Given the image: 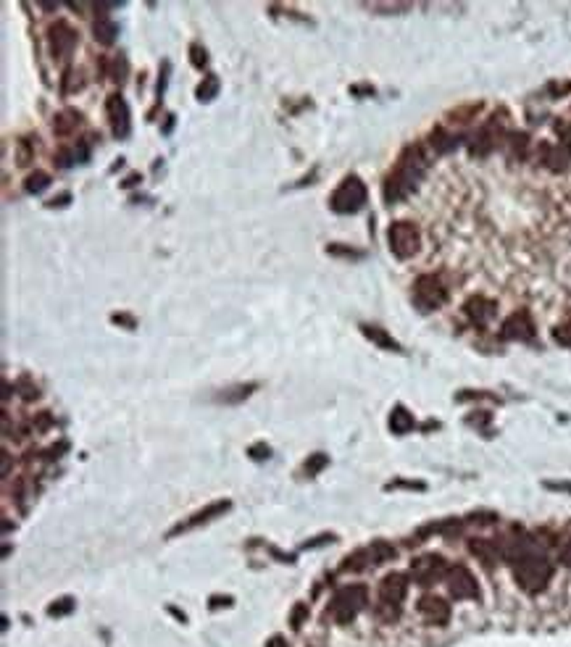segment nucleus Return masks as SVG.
I'll list each match as a JSON object with an SVG mask.
<instances>
[{"label": "nucleus", "instance_id": "17", "mask_svg": "<svg viewBox=\"0 0 571 647\" xmlns=\"http://www.w3.org/2000/svg\"><path fill=\"white\" fill-rule=\"evenodd\" d=\"M79 124H82V114L74 111V108H63L53 118V132L59 134V137H69L72 132H76Z\"/></svg>", "mask_w": 571, "mask_h": 647}, {"label": "nucleus", "instance_id": "22", "mask_svg": "<svg viewBox=\"0 0 571 647\" xmlns=\"http://www.w3.org/2000/svg\"><path fill=\"white\" fill-rule=\"evenodd\" d=\"M390 429H393L395 434H406V432L413 429V416H411L406 408L397 405L395 411H393V416H390Z\"/></svg>", "mask_w": 571, "mask_h": 647}, {"label": "nucleus", "instance_id": "40", "mask_svg": "<svg viewBox=\"0 0 571 647\" xmlns=\"http://www.w3.org/2000/svg\"><path fill=\"white\" fill-rule=\"evenodd\" d=\"M69 200H72V195H61V198H56V200H50L48 206L56 208V206H61V203H69Z\"/></svg>", "mask_w": 571, "mask_h": 647}, {"label": "nucleus", "instance_id": "5", "mask_svg": "<svg viewBox=\"0 0 571 647\" xmlns=\"http://www.w3.org/2000/svg\"><path fill=\"white\" fill-rule=\"evenodd\" d=\"M387 240H390V251L395 253L397 258H403V261L413 258L419 253V248H422V235H419V229L411 221H395L390 226Z\"/></svg>", "mask_w": 571, "mask_h": 647}, {"label": "nucleus", "instance_id": "23", "mask_svg": "<svg viewBox=\"0 0 571 647\" xmlns=\"http://www.w3.org/2000/svg\"><path fill=\"white\" fill-rule=\"evenodd\" d=\"M471 553L477 558H482L487 566H492V560L498 558V547L492 542H487V540H471Z\"/></svg>", "mask_w": 571, "mask_h": 647}, {"label": "nucleus", "instance_id": "12", "mask_svg": "<svg viewBox=\"0 0 571 647\" xmlns=\"http://www.w3.org/2000/svg\"><path fill=\"white\" fill-rule=\"evenodd\" d=\"M406 592H408V576L406 574H387L380 582V603L384 605H397L406 600Z\"/></svg>", "mask_w": 571, "mask_h": 647}, {"label": "nucleus", "instance_id": "25", "mask_svg": "<svg viewBox=\"0 0 571 647\" xmlns=\"http://www.w3.org/2000/svg\"><path fill=\"white\" fill-rule=\"evenodd\" d=\"M368 553H371V560L374 563H384V560H390V558H395V547L393 544H387V542H371L368 544Z\"/></svg>", "mask_w": 571, "mask_h": 647}, {"label": "nucleus", "instance_id": "30", "mask_svg": "<svg viewBox=\"0 0 571 647\" xmlns=\"http://www.w3.org/2000/svg\"><path fill=\"white\" fill-rule=\"evenodd\" d=\"M371 11H387V14H397V11H408V3H368Z\"/></svg>", "mask_w": 571, "mask_h": 647}, {"label": "nucleus", "instance_id": "27", "mask_svg": "<svg viewBox=\"0 0 571 647\" xmlns=\"http://www.w3.org/2000/svg\"><path fill=\"white\" fill-rule=\"evenodd\" d=\"M32 158H34V145H32V140H21V142H19V150H16V163H19V166H30Z\"/></svg>", "mask_w": 571, "mask_h": 647}, {"label": "nucleus", "instance_id": "33", "mask_svg": "<svg viewBox=\"0 0 571 647\" xmlns=\"http://www.w3.org/2000/svg\"><path fill=\"white\" fill-rule=\"evenodd\" d=\"M269 456H271V450L266 447L264 442H258V445H253V447H250V458H253V460H266Z\"/></svg>", "mask_w": 571, "mask_h": 647}, {"label": "nucleus", "instance_id": "35", "mask_svg": "<svg viewBox=\"0 0 571 647\" xmlns=\"http://www.w3.org/2000/svg\"><path fill=\"white\" fill-rule=\"evenodd\" d=\"M556 339L561 345H571V326H561L556 329Z\"/></svg>", "mask_w": 571, "mask_h": 647}, {"label": "nucleus", "instance_id": "16", "mask_svg": "<svg viewBox=\"0 0 571 647\" xmlns=\"http://www.w3.org/2000/svg\"><path fill=\"white\" fill-rule=\"evenodd\" d=\"M258 390V384L256 382H248V384H232V387H227V390H221V392H216V403H224V405H237V403H242V400H248L253 392Z\"/></svg>", "mask_w": 571, "mask_h": 647}, {"label": "nucleus", "instance_id": "24", "mask_svg": "<svg viewBox=\"0 0 571 647\" xmlns=\"http://www.w3.org/2000/svg\"><path fill=\"white\" fill-rule=\"evenodd\" d=\"M24 184H27V192H32V195H40L43 190H48V184H50V174L37 169L34 174H30V177H27V182H24Z\"/></svg>", "mask_w": 571, "mask_h": 647}, {"label": "nucleus", "instance_id": "2", "mask_svg": "<svg viewBox=\"0 0 571 647\" xmlns=\"http://www.w3.org/2000/svg\"><path fill=\"white\" fill-rule=\"evenodd\" d=\"M550 576H553L550 560L540 555V553H534V550H527L524 555H519V558L513 560V579L529 595L542 592V589L548 587Z\"/></svg>", "mask_w": 571, "mask_h": 647}, {"label": "nucleus", "instance_id": "11", "mask_svg": "<svg viewBox=\"0 0 571 647\" xmlns=\"http://www.w3.org/2000/svg\"><path fill=\"white\" fill-rule=\"evenodd\" d=\"M229 505H232L229 500H216V502H211V505H205L203 511L192 513L190 518H187V521L176 524L174 529L169 531V537L185 534V531H192V529H198V527H203V524H208V521H214V518H219L221 513H227V511H229Z\"/></svg>", "mask_w": 571, "mask_h": 647}, {"label": "nucleus", "instance_id": "39", "mask_svg": "<svg viewBox=\"0 0 571 647\" xmlns=\"http://www.w3.org/2000/svg\"><path fill=\"white\" fill-rule=\"evenodd\" d=\"M114 321H116V324H124V326H129V329L134 326L132 319H129V316H121V313H116V316H114Z\"/></svg>", "mask_w": 571, "mask_h": 647}, {"label": "nucleus", "instance_id": "1", "mask_svg": "<svg viewBox=\"0 0 571 647\" xmlns=\"http://www.w3.org/2000/svg\"><path fill=\"white\" fill-rule=\"evenodd\" d=\"M424 169H426V161H424V156H422V150H419V147H408V150L400 156L395 171L387 177L384 200H387V203H395L400 198H406V195L416 187V182L422 179Z\"/></svg>", "mask_w": 571, "mask_h": 647}, {"label": "nucleus", "instance_id": "36", "mask_svg": "<svg viewBox=\"0 0 571 647\" xmlns=\"http://www.w3.org/2000/svg\"><path fill=\"white\" fill-rule=\"evenodd\" d=\"M561 563H563L566 569H571V542L566 544L563 550H561Z\"/></svg>", "mask_w": 571, "mask_h": 647}, {"label": "nucleus", "instance_id": "6", "mask_svg": "<svg viewBox=\"0 0 571 647\" xmlns=\"http://www.w3.org/2000/svg\"><path fill=\"white\" fill-rule=\"evenodd\" d=\"M445 297H448V293H445L442 282H439L437 277H432V274L419 277L416 284H413V300H416V306L422 310L439 308V306L445 303Z\"/></svg>", "mask_w": 571, "mask_h": 647}, {"label": "nucleus", "instance_id": "32", "mask_svg": "<svg viewBox=\"0 0 571 647\" xmlns=\"http://www.w3.org/2000/svg\"><path fill=\"white\" fill-rule=\"evenodd\" d=\"M326 253H332V255H342V258H361V253L348 251V245H326Z\"/></svg>", "mask_w": 571, "mask_h": 647}, {"label": "nucleus", "instance_id": "8", "mask_svg": "<svg viewBox=\"0 0 571 647\" xmlns=\"http://www.w3.org/2000/svg\"><path fill=\"white\" fill-rule=\"evenodd\" d=\"M411 574L416 579V584L432 587L439 576L448 574V566H445V558H442V555L429 553V555H422V558H416L411 563Z\"/></svg>", "mask_w": 571, "mask_h": 647}, {"label": "nucleus", "instance_id": "31", "mask_svg": "<svg viewBox=\"0 0 571 647\" xmlns=\"http://www.w3.org/2000/svg\"><path fill=\"white\" fill-rule=\"evenodd\" d=\"M190 56H192V66H198V69H203L205 63H208V53H205L200 45H192Z\"/></svg>", "mask_w": 571, "mask_h": 647}, {"label": "nucleus", "instance_id": "10", "mask_svg": "<svg viewBox=\"0 0 571 647\" xmlns=\"http://www.w3.org/2000/svg\"><path fill=\"white\" fill-rule=\"evenodd\" d=\"M105 114H108V121H111V132H114V137H118V140L129 137L132 116H129V105H127V100H124L118 92H114V95L108 98V103H105Z\"/></svg>", "mask_w": 571, "mask_h": 647}, {"label": "nucleus", "instance_id": "14", "mask_svg": "<svg viewBox=\"0 0 571 647\" xmlns=\"http://www.w3.org/2000/svg\"><path fill=\"white\" fill-rule=\"evenodd\" d=\"M419 613H422L429 624L442 626V624H448V618H450V605L445 603L442 597H437V595H426V597L419 600Z\"/></svg>", "mask_w": 571, "mask_h": 647}, {"label": "nucleus", "instance_id": "29", "mask_svg": "<svg viewBox=\"0 0 571 647\" xmlns=\"http://www.w3.org/2000/svg\"><path fill=\"white\" fill-rule=\"evenodd\" d=\"M72 611H74L72 597H61V600H56V603L48 608V613H50V616H66V613H72Z\"/></svg>", "mask_w": 571, "mask_h": 647}, {"label": "nucleus", "instance_id": "28", "mask_svg": "<svg viewBox=\"0 0 571 647\" xmlns=\"http://www.w3.org/2000/svg\"><path fill=\"white\" fill-rule=\"evenodd\" d=\"M326 463H329V458L324 456V453H316V456H311L306 460V466H303V471H306L308 476H316L319 471L326 469Z\"/></svg>", "mask_w": 571, "mask_h": 647}, {"label": "nucleus", "instance_id": "38", "mask_svg": "<svg viewBox=\"0 0 571 647\" xmlns=\"http://www.w3.org/2000/svg\"><path fill=\"white\" fill-rule=\"evenodd\" d=\"M266 647H287V642H284V637H279V634H274L269 642H266Z\"/></svg>", "mask_w": 571, "mask_h": 647}, {"label": "nucleus", "instance_id": "3", "mask_svg": "<svg viewBox=\"0 0 571 647\" xmlns=\"http://www.w3.org/2000/svg\"><path fill=\"white\" fill-rule=\"evenodd\" d=\"M368 603V589L364 584H348V587L337 589L332 603H329V616L337 624H351L353 618L364 611Z\"/></svg>", "mask_w": 571, "mask_h": 647}, {"label": "nucleus", "instance_id": "4", "mask_svg": "<svg viewBox=\"0 0 571 647\" xmlns=\"http://www.w3.org/2000/svg\"><path fill=\"white\" fill-rule=\"evenodd\" d=\"M366 198H368L366 184L355 177V174H351V177L342 179L340 187L332 192L329 206H332L335 213H342V216H345V213H358L361 208L366 206Z\"/></svg>", "mask_w": 571, "mask_h": 647}, {"label": "nucleus", "instance_id": "18", "mask_svg": "<svg viewBox=\"0 0 571 647\" xmlns=\"http://www.w3.org/2000/svg\"><path fill=\"white\" fill-rule=\"evenodd\" d=\"M92 34H95V40L101 45H111L118 37V24L114 19H108V16H101L92 24Z\"/></svg>", "mask_w": 571, "mask_h": 647}, {"label": "nucleus", "instance_id": "37", "mask_svg": "<svg viewBox=\"0 0 571 647\" xmlns=\"http://www.w3.org/2000/svg\"><path fill=\"white\" fill-rule=\"evenodd\" d=\"M232 605V597H211V608H227Z\"/></svg>", "mask_w": 571, "mask_h": 647}, {"label": "nucleus", "instance_id": "34", "mask_svg": "<svg viewBox=\"0 0 571 647\" xmlns=\"http://www.w3.org/2000/svg\"><path fill=\"white\" fill-rule=\"evenodd\" d=\"M308 616V608L306 605H298L295 608V613H293V626L295 629H300V624H303V618Z\"/></svg>", "mask_w": 571, "mask_h": 647}, {"label": "nucleus", "instance_id": "13", "mask_svg": "<svg viewBox=\"0 0 571 647\" xmlns=\"http://www.w3.org/2000/svg\"><path fill=\"white\" fill-rule=\"evenodd\" d=\"M506 339H532L534 337V324H532V316L527 310H519L508 316L503 321V332H500Z\"/></svg>", "mask_w": 571, "mask_h": 647}, {"label": "nucleus", "instance_id": "20", "mask_svg": "<svg viewBox=\"0 0 571 647\" xmlns=\"http://www.w3.org/2000/svg\"><path fill=\"white\" fill-rule=\"evenodd\" d=\"M219 87H221L219 76H214V74H211V76H205L203 82L198 85L195 95H198V100H200V103H211V100L219 95Z\"/></svg>", "mask_w": 571, "mask_h": 647}, {"label": "nucleus", "instance_id": "7", "mask_svg": "<svg viewBox=\"0 0 571 647\" xmlns=\"http://www.w3.org/2000/svg\"><path fill=\"white\" fill-rule=\"evenodd\" d=\"M445 584H448V592L453 595L455 600H474L479 597V584L466 566H453L448 569L445 574Z\"/></svg>", "mask_w": 571, "mask_h": 647}, {"label": "nucleus", "instance_id": "21", "mask_svg": "<svg viewBox=\"0 0 571 647\" xmlns=\"http://www.w3.org/2000/svg\"><path fill=\"white\" fill-rule=\"evenodd\" d=\"M364 329V335H366L371 342H377L380 348H387V350H400V345H397L395 339L390 337L384 329H380V326H361Z\"/></svg>", "mask_w": 571, "mask_h": 647}, {"label": "nucleus", "instance_id": "15", "mask_svg": "<svg viewBox=\"0 0 571 647\" xmlns=\"http://www.w3.org/2000/svg\"><path fill=\"white\" fill-rule=\"evenodd\" d=\"M466 316H469L471 321L477 324V326H484V324L490 321L492 316H495V303L492 300H487V297H471L469 303H466Z\"/></svg>", "mask_w": 571, "mask_h": 647}, {"label": "nucleus", "instance_id": "9", "mask_svg": "<svg viewBox=\"0 0 571 647\" xmlns=\"http://www.w3.org/2000/svg\"><path fill=\"white\" fill-rule=\"evenodd\" d=\"M48 37H50V53H53V59H59V61L69 59L74 53V47H76V43H79V34L72 30L69 21H56V24H50Z\"/></svg>", "mask_w": 571, "mask_h": 647}, {"label": "nucleus", "instance_id": "26", "mask_svg": "<svg viewBox=\"0 0 571 647\" xmlns=\"http://www.w3.org/2000/svg\"><path fill=\"white\" fill-rule=\"evenodd\" d=\"M127 74H129L127 59H124V56H116V59L111 61V79L118 82V85H124V82H127Z\"/></svg>", "mask_w": 571, "mask_h": 647}, {"label": "nucleus", "instance_id": "19", "mask_svg": "<svg viewBox=\"0 0 571 647\" xmlns=\"http://www.w3.org/2000/svg\"><path fill=\"white\" fill-rule=\"evenodd\" d=\"M368 563H374V560H371L368 547H364V550H355V553H351L348 558L342 560V571H364Z\"/></svg>", "mask_w": 571, "mask_h": 647}]
</instances>
